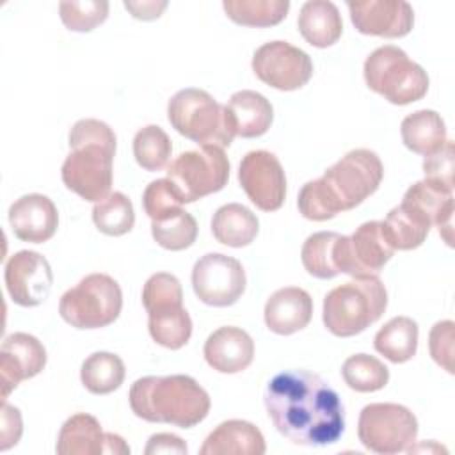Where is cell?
<instances>
[{"mask_svg":"<svg viewBox=\"0 0 455 455\" xmlns=\"http://www.w3.org/2000/svg\"><path fill=\"white\" fill-rule=\"evenodd\" d=\"M238 181L247 197L263 212H275L286 197V176L279 158L265 149L249 151L238 167Z\"/></svg>","mask_w":455,"mask_h":455,"instance_id":"cell-14","label":"cell"},{"mask_svg":"<svg viewBox=\"0 0 455 455\" xmlns=\"http://www.w3.org/2000/svg\"><path fill=\"white\" fill-rule=\"evenodd\" d=\"M228 18L243 27H274L290 9L288 0H224Z\"/></svg>","mask_w":455,"mask_h":455,"instance_id":"cell-32","label":"cell"},{"mask_svg":"<svg viewBox=\"0 0 455 455\" xmlns=\"http://www.w3.org/2000/svg\"><path fill=\"white\" fill-rule=\"evenodd\" d=\"M126 370L119 355L112 352L91 354L80 368V380L92 395H108L116 391L124 380Z\"/></svg>","mask_w":455,"mask_h":455,"instance_id":"cell-31","label":"cell"},{"mask_svg":"<svg viewBox=\"0 0 455 455\" xmlns=\"http://www.w3.org/2000/svg\"><path fill=\"white\" fill-rule=\"evenodd\" d=\"M228 108L233 117L236 135L243 139L261 137L268 132L274 119V108L270 101L263 94L249 89L235 92L229 98Z\"/></svg>","mask_w":455,"mask_h":455,"instance_id":"cell-26","label":"cell"},{"mask_svg":"<svg viewBox=\"0 0 455 455\" xmlns=\"http://www.w3.org/2000/svg\"><path fill=\"white\" fill-rule=\"evenodd\" d=\"M172 153L169 135L156 124L140 128L133 137V156L137 164L149 172H156L167 167Z\"/></svg>","mask_w":455,"mask_h":455,"instance_id":"cell-36","label":"cell"},{"mask_svg":"<svg viewBox=\"0 0 455 455\" xmlns=\"http://www.w3.org/2000/svg\"><path fill=\"white\" fill-rule=\"evenodd\" d=\"M124 7L132 12L137 20H156L160 18L162 11L167 7V2H155V0H142V2H124Z\"/></svg>","mask_w":455,"mask_h":455,"instance_id":"cell-45","label":"cell"},{"mask_svg":"<svg viewBox=\"0 0 455 455\" xmlns=\"http://www.w3.org/2000/svg\"><path fill=\"white\" fill-rule=\"evenodd\" d=\"M251 66L263 84L279 91H297L304 87L313 75L309 55L286 41L261 44L254 52Z\"/></svg>","mask_w":455,"mask_h":455,"instance_id":"cell-13","label":"cell"},{"mask_svg":"<svg viewBox=\"0 0 455 455\" xmlns=\"http://www.w3.org/2000/svg\"><path fill=\"white\" fill-rule=\"evenodd\" d=\"M453 169H455V148L451 140H446L441 149L425 156L423 172L425 180L439 183L453 190Z\"/></svg>","mask_w":455,"mask_h":455,"instance_id":"cell-41","label":"cell"},{"mask_svg":"<svg viewBox=\"0 0 455 455\" xmlns=\"http://www.w3.org/2000/svg\"><path fill=\"white\" fill-rule=\"evenodd\" d=\"M380 228L386 242L393 247V251H411L425 242L432 222L416 206L402 201L386 215V219L380 222Z\"/></svg>","mask_w":455,"mask_h":455,"instance_id":"cell-23","label":"cell"},{"mask_svg":"<svg viewBox=\"0 0 455 455\" xmlns=\"http://www.w3.org/2000/svg\"><path fill=\"white\" fill-rule=\"evenodd\" d=\"M387 307V291L377 275L354 277L323 297V325L338 338H350L375 323Z\"/></svg>","mask_w":455,"mask_h":455,"instance_id":"cell-5","label":"cell"},{"mask_svg":"<svg viewBox=\"0 0 455 455\" xmlns=\"http://www.w3.org/2000/svg\"><path fill=\"white\" fill-rule=\"evenodd\" d=\"M151 235L160 247L167 251H183L196 242L197 222L188 212L178 208L151 220Z\"/></svg>","mask_w":455,"mask_h":455,"instance_id":"cell-33","label":"cell"},{"mask_svg":"<svg viewBox=\"0 0 455 455\" xmlns=\"http://www.w3.org/2000/svg\"><path fill=\"white\" fill-rule=\"evenodd\" d=\"M130 407L133 414L149 423H167L192 428L210 412V396L188 375L142 377L130 387Z\"/></svg>","mask_w":455,"mask_h":455,"instance_id":"cell-4","label":"cell"},{"mask_svg":"<svg viewBox=\"0 0 455 455\" xmlns=\"http://www.w3.org/2000/svg\"><path fill=\"white\" fill-rule=\"evenodd\" d=\"M142 304L146 311L169 304H183V290L178 277L167 272L153 274L142 288Z\"/></svg>","mask_w":455,"mask_h":455,"instance_id":"cell-39","label":"cell"},{"mask_svg":"<svg viewBox=\"0 0 455 455\" xmlns=\"http://www.w3.org/2000/svg\"><path fill=\"white\" fill-rule=\"evenodd\" d=\"M142 206L148 217L155 220L165 213H171L181 208V201L174 194L171 183L164 178V180H155L146 187L142 194Z\"/></svg>","mask_w":455,"mask_h":455,"instance_id":"cell-40","label":"cell"},{"mask_svg":"<svg viewBox=\"0 0 455 455\" xmlns=\"http://www.w3.org/2000/svg\"><path fill=\"white\" fill-rule=\"evenodd\" d=\"M123 307V291L107 274H89L69 288L59 302V313L75 329H101L117 320Z\"/></svg>","mask_w":455,"mask_h":455,"instance_id":"cell-8","label":"cell"},{"mask_svg":"<svg viewBox=\"0 0 455 455\" xmlns=\"http://www.w3.org/2000/svg\"><path fill=\"white\" fill-rule=\"evenodd\" d=\"M453 322H437L428 334V348L432 359L448 373H453Z\"/></svg>","mask_w":455,"mask_h":455,"instance_id":"cell-42","label":"cell"},{"mask_svg":"<svg viewBox=\"0 0 455 455\" xmlns=\"http://www.w3.org/2000/svg\"><path fill=\"white\" fill-rule=\"evenodd\" d=\"M402 201L411 203L421 213H425L432 226H435L439 233L444 236L446 243L451 245L453 190L430 180H421L407 188Z\"/></svg>","mask_w":455,"mask_h":455,"instance_id":"cell-22","label":"cell"},{"mask_svg":"<svg viewBox=\"0 0 455 455\" xmlns=\"http://www.w3.org/2000/svg\"><path fill=\"white\" fill-rule=\"evenodd\" d=\"M297 27L300 36L315 48L332 46L343 32L339 11L327 0L306 2L300 7Z\"/></svg>","mask_w":455,"mask_h":455,"instance_id":"cell-24","label":"cell"},{"mask_svg":"<svg viewBox=\"0 0 455 455\" xmlns=\"http://www.w3.org/2000/svg\"><path fill=\"white\" fill-rule=\"evenodd\" d=\"M94 226L108 236L126 235L135 224L132 201L123 192H110L92 208Z\"/></svg>","mask_w":455,"mask_h":455,"instance_id":"cell-35","label":"cell"},{"mask_svg":"<svg viewBox=\"0 0 455 455\" xmlns=\"http://www.w3.org/2000/svg\"><path fill=\"white\" fill-rule=\"evenodd\" d=\"M384 167L375 151L359 148L331 165L322 178L307 181L297 199L299 212L309 220H327L359 206L380 185Z\"/></svg>","mask_w":455,"mask_h":455,"instance_id":"cell-2","label":"cell"},{"mask_svg":"<svg viewBox=\"0 0 455 455\" xmlns=\"http://www.w3.org/2000/svg\"><path fill=\"white\" fill-rule=\"evenodd\" d=\"M373 347L395 364L412 359L418 350V323L409 316L391 318L375 334Z\"/></svg>","mask_w":455,"mask_h":455,"instance_id":"cell-29","label":"cell"},{"mask_svg":"<svg viewBox=\"0 0 455 455\" xmlns=\"http://www.w3.org/2000/svg\"><path fill=\"white\" fill-rule=\"evenodd\" d=\"M364 82L393 105H409L428 91V75L407 53L393 44L373 50L364 60Z\"/></svg>","mask_w":455,"mask_h":455,"instance_id":"cell-7","label":"cell"},{"mask_svg":"<svg viewBox=\"0 0 455 455\" xmlns=\"http://www.w3.org/2000/svg\"><path fill=\"white\" fill-rule=\"evenodd\" d=\"M46 364V350L43 343L27 332L9 334L0 348V386L2 402L18 387L21 380L32 379L43 371Z\"/></svg>","mask_w":455,"mask_h":455,"instance_id":"cell-17","label":"cell"},{"mask_svg":"<svg viewBox=\"0 0 455 455\" xmlns=\"http://www.w3.org/2000/svg\"><path fill=\"white\" fill-rule=\"evenodd\" d=\"M167 119L172 128L199 146L228 148L236 128L228 105H220L203 89L178 91L167 103Z\"/></svg>","mask_w":455,"mask_h":455,"instance_id":"cell-6","label":"cell"},{"mask_svg":"<svg viewBox=\"0 0 455 455\" xmlns=\"http://www.w3.org/2000/svg\"><path fill=\"white\" fill-rule=\"evenodd\" d=\"M148 329L151 338L171 350H178L192 336V320L183 304H169L148 311Z\"/></svg>","mask_w":455,"mask_h":455,"instance_id":"cell-30","label":"cell"},{"mask_svg":"<svg viewBox=\"0 0 455 455\" xmlns=\"http://www.w3.org/2000/svg\"><path fill=\"white\" fill-rule=\"evenodd\" d=\"M5 288L14 304L34 307L46 300L53 284L48 259L36 251H20L5 263Z\"/></svg>","mask_w":455,"mask_h":455,"instance_id":"cell-15","label":"cell"},{"mask_svg":"<svg viewBox=\"0 0 455 455\" xmlns=\"http://www.w3.org/2000/svg\"><path fill=\"white\" fill-rule=\"evenodd\" d=\"M165 174L181 204L194 203L226 187L229 160L222 148L201 146L178 155L167 165Z\"/></svg>","mask_w":455,"mask_h":455,"instance_id":"cell-9","label":"cell"},{"mask_svg":"<svg viewBox=\"0 0 455 455\" xmlns=\"http://www.w3.org/2000/svg\"><path fill=\"white\" fill-rule=\"evenodd\" d=\"M402 140L407 149L418 155H432L444 146L446 126L435 110H416L403 117L400 124Z\"/></svg>","mask_w":455,"mask_h":455,"instance_id":"cell-27","label":"cell"},{"mask_svg":"<svg viewBox=\"0 0 455 455\" xmlns=\"http://www.w3.org/2000/svg\"><path fill=\"white\" fill-rule=\"evenodd\" d=\"M341 377L350 389L359 393H373L387 384L389 370L373 355L355 354L345 359L341 366Z\"/></svg>","mask_w":455,"mask_h":455,"instance_id":"cell-34","label":"cell"},{"mask_svg":"<svg viewBox=\"0 0 455 455\" xmlns=\"http://www.w3.org/2000/svg\"><path fill=\"white\" fill-rule=\"evenodd\" d=\"M9 224L20 240L43 243L57 231V206L43 194L21 196L9 208Z\"/></svg>","mask_w":455,"mask_h":455,"instance_id":"cell-18","label":"cell"},{"mask_svg":"<svg viewBox=\"0 0 455 455\" xmlns=\"http://www.w3.org/2000/svg\"><path fill=\"white\" fill-rule=\"evenodd\" d=\"M69 155L60 176L64 185L85 201L100 203L110 194L116 133L100 119H80L69 130Z\"/></svg>","mask_w":455,"mask_h":455,"instance_id":"cell-3","label":"cell"},{"mask_svg":"<svg viewBox=\"0 0 455 455\" xmlns=\"http://www.w3.org/2000/svg\"><path fill=\"white\" fill-rule=\"evenodd\" d=\"M265 437L258 427L243 419L222 421L208 434L201 455H263Z\"/></svg>","mask_w":455,"mask_h":455,"instance_id":"cell-21","label":"cell"},{"mask_svg":"<svg viewBox=\"0 0 455 455\" xmlns=\"http://www.w3.org/2000/svg\"><path fill=\"white\" fill-rule=\"evenodd\" d=\"M357 435L361 444L373 453L407 451L416 441L418 419L405 405L370 403L359 414Z\"/></svg>","mask_w":455,"mask_h":455,"instance_id":"cell-10","label":"cell"},{"mask_svg":"<svg viewBox=\"0 0 455 455\" xmlns=\"http://www.w3.org/2000/svg\"><path fill=\"white\" fill-rule=\"evenodd\" d=\"M59 12L64 27L71 32H91L101 25L108 16V2L85 0V2H60Z\"/></svg>","mask_w":455,"mask_h":455,"instance_id":"cell-38","label":"cell"},{"mask_svg":"<svg viewBox=\"0 0 455 455\" xmlns=\"http://www.w3.org/2000/svg\"><path fill=\"white\" fill-rule=\"evenodd\" d=\"M263 403L277 432L299 446L334 444L345 430L339 395L307 370H286L272 377Z\"/></svg>","mask_w":455,"mask_h":455,"instance_id":"cell-1","label":"cell"},{"mask_svg":"<svg viewBox=\"0 0 455 455\" xmlns=\"http://www.w3.org/2000/svg\"><path fill=\"white\" fill-rule=\"evenodd\" d=\"M107 434L100 421L85 412L73 414L60 427L55 451L59 455H100L105 453Z\"/></svg>","mask_w":455,"mask_h":455,"instance_id":"cell-25","label":"cell"},{"mask_svg":"<svg viewBox=\"0 0 455 455\" xmlns=\"http://www.w3.org/2000/svg\"><path fill=\"white\" fill-rule=\"evenodd\" d=\"M259 229L258 217L240 203L220 206L212 217V233L217 242L228 247L249 245Z\"/></svg>","mask_w":455,"mask_h":455,"instance_id":"cell-28","label":"cell"},{"mask_svg":"<svg viewBox=\"0 0 455 455\" xmlns=\"http://www.w3.org/2000/svg\"><path fill=\"white\" fill-rule=\"evenodd\" d=\"M23 432L21 414L16 407L9 405L7 402L2 403V427H0V450L5 451L14 446Z\"/></svg>","mask_w":455,"mask_h":455,"instance_id":"cell-43","label":"cell"},{"mask_svg":"<svg viewBox=\"0 0 455 455\" xmlns=\"http://www.w3.org/2000/svg\"><path fill=\"white\" fill-rule=\"evenodd\" d=\"M105 453H114V455H126L130 453V446L124 443V439L117 434L107 432V444H105Z\"/></svg>","mask_w":455,"mask_h":455,"instance_id":"cell-46","label":"cell"},{"mask_svg":"<svg viewBox=\"0 0 455 455\" xmlns=\"http://www.w3.org/2000/svg\"><path fill=\"white\" fill-rule=\"evenodd\" d=\"M188 448L183 439H180L174 434H155L149 437L148 446L144 448L146 455L153 453H181L187 455Z\"/></svg>","mask_w":455,"mask_h":455,"instance_id":"cell-44","label":"cell"},{"mask_svg":"<svg viewBox=\"0 0 455 455\" xmlns=\"http://www.w3.org/2000/svg\"><path fill=\"white\" fill-rule=\"evenodd\" d=\"M245 270L236 258L208 252L192 268V288L197 299L213 307L233 306L245 291Z\"/></svg>","mask_w":455,"mask_h":455,"instance_id":"cell-12","label":"cell"},{"mask_svg":"<svg viewBox=\"0 0 455 455\" xmlns=\"http://www.w3.org/2000/svg\"><path fill=\"white\" fill-rule=\"evenodd\" d=\"M386 242L380 220L361 224L352 235H339L334 245V263L339 274L352 277L377 275L393 256Z\"/></svg>","mask_w":455,"mask_h":455,"instance_id":"cell-11","label":"cell"},{"mask_svg":"<svg viewBox=\"0 0 455 455\" xmlns=\"http://www.w3.org/2000/svg\"><path fill=\"white\" fill-rule=\"evenodd\" d=\"M203 354L215 371L238 373L252 363L254 341L243 329L226 325L208 336Z\"/></svg>","mask_w":455,"mask_h":455,"instance_id":"cell-19","label":"cell"},{"mask_svg":"<svg viewBox=\"0 0 455 455\" xmlns=\"http://www.w3.org/2000/svg\"><path fill=\"white\" fill-rule=\"evenodd\" d=\"M338 236L339 235L334 231H318L306 238L300 259L309 275L316 279H332L339 274L334 263V245Z\"/></svg>","mask_w":455,"mask_h":455,"instance_id":"cell-37","label":"cell"},{"mask_svg":"<svg viewBox=\"0 0 455 455\" xmlns=\"http://www.w3.org/2000/svg\"><path fill=\"white\" fill-rule=\"evenodd\" d=\"M313 315V299L299 286H286L274 291L263 309L268 331L288 336L302 331Z\"/></svg>","mask_w":455,"mask_h":455,"instance_id":"cell-20","label":"cell"},{"mask_svg":"<svg viewBox=\"0 0 455 455\" xmlns=\"http://www.w3.org/2000/svg\"><path fill=\"white\" fill-rule=\"evenodd\" d=\"M350 20L357 32L377 37H403L412 30L414 11L403 0H357L347 2Z\"/></svg>","mask_w":455,"mask_h":455,"instance_id":"cell-16","label":"cell"}]
</instances>
